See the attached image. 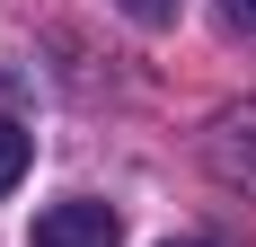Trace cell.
I'll list each match as a JSON object with an SVG mask.
<instances>
[{
    "instance_id": "7a4b0ae2",
    "label": "cell",
    "mask_w": 256,
    "mask_h": 247,
    "mask_svg": "<svg viewBox=\"0 0 256 247\" xmlns=\"http://www.w3.org/2000/svg\"><path fill=\"white\" fill-rule=\"evenodd\" d=\"M18 176H26V132H18L9 115H0V194H9Z\"/></svg>"
},
{
    "instance_id": "277c9868",
    "label": "cell",
    "mask_w": 256,
    "mask_h": 247,
    "mask_svg": "<svg viewBox=\"0 0 256 247\" xmlns=\"http://www.w3.org/2000/svg\"><path fill=\"white\" fill-rule=\"evenodd\" d=\"M221 9H230V18H238V26L256 36V0H221Z\"/></svg>"
},
{
    "instance_id": "5b68a950",
    "label": "cell",
    "mask_w": 256,
    "mask_h": 247,
    "mask_svg": "<svg viewBox=\"0 0 256 247\" xmlns=\"http://www.w3.org/2000/svg\"><path fill=\"white\" fill-rule=\"evenodd\" d=\"M168 247H204V238H168Z\"/></svg>"
},
{
    "instance_id": "3957f363",
    "label": "cell",
    "mask_w": 256,
    "mask_h": 247,
    "mask_svg": "<svg viewBox=\"0 0 256 247\" xmlns=\"http://www.w3.org/2000/svg\"><path fill=\"white\" fill-rule=\"evenodd\" d=\"M124 9H132V18H150V26L168 18V0H124Z\"/></svg>"
},
{
    "instance_id": "6da1fadb",
    "label": "cell",
    "mask_w": 256,
    "mask_h": 247,
    "mask_svg": "<svg viewBox=\"0 0 256 247\" xmlns=\"http://www.w3.org/2000/svg\"><path fill=\"white\" fill-rule=\"evenodd\" d=\"M115 238H124V221L106 203H53V212H36V247H115Z\"/></svg>"
}]
</instances>
